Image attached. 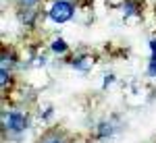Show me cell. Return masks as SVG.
Returning a JSON list of instances; mask_svg holds the SVG:
<instances>
[{
	"instance_id": "6da1fadb",
	"label": "cell",
	"mask_w": 156,
	"mask_h": 143,
	"mask_svg": "<svg viewBox=\"0 0 156 143\" xmlns=\"http://www.w3.org/2000/svg\"><path fill=\"white\" fill-rule=\"evenodd\" d=\"M48 15H50V19H52L54 23H67L73 17V4L69 0H56V2L50 6Z\"/></svg>"
},
{
	"instance_id": "7a4b0ae2",
	"label": "cell",
	"mask_w": 156,
	"mask_h": 143,
	"mask_svg": "<svg viewBox=\"0 0 156 143\" xmlns=\"http://www.w3.org/2000/svg\"><path fill=\"white\" fill-rule=\"evenodd\" d=\"M2 120H4V127H9V129H11V131H15V133L25 131V127H27V118H25L21 112H11V114H4V116H2Z\"/></svg>"
},
{
	"instance_id": "3957f363",
	"label": "cell",
	"mask_w": 156,
	"mask_h": 143,
	"mask_svg": "<svg viewBox=\"0 0 156 143\" xmlns=\"http://www.w3.org/2000/svg\"><path fill=\"white\" fill-rule=\"evenodd\" d=\"M77 69H81V71H87L90 66H92V58L90 56H81V58H77L75 62H73Z\"/></svg>"
},
{
	"instance_id": "277c9868",
	"label": "cell",
	"mask_w": 156,
	"mask_h": 143,
	"mask_svg": "<svg viewBox=\"0 0 156 143\" xmlns=\"http://www.w3.org/2000/svg\"><path fill=\"white\" fill-rule=\"evenodd\" d=\"M52 52H56V54H62V52H67V44H65V39H54L52 42Z\"/></svg>"
},
{
	"instance_id": "5b68a950",
	"label": "cell",
	"mask_w": 156,
	"mask_h": 143,
	"mask_svg": "<svg viewBox=\"0 0 156 143\" xmlns=\"http://www.w3.org/2000/svg\"><path fill=\"white\" fill-rule=\"evenodd\" d=\"M110 133H112L110 124H108V122H100V129H98V137H106V135H110Z\"/></svg>"
},
{
	"instance_id": "8992f818",
	"label": "cell",
	"mask_w": 156,
	"mask_h": 143,
	"mask_svg": "<svg viewBox=\"0 0 156 143\" xmlns=\"http://www.w3.org/2000/svg\"><path fill=\"white\" fill-rule=\"evenodd\" d=\"M123 11H125V15H133V12H135V2H133V0L125 2V4H123Z\"/></svg>"
},
{
	"instance_id": "52a82bcc",
	"label": "cell",
	"mask_w": 156,
	"mask_h": 143,
	"mask_svg": "<svg viewBox=\"0 0 156 143\" xmlns=\"http://www.w3.org/2000/svg\"><path fill=\"white\" fill-rule=\"evenodd\" d=\"M148 75L156 77V60H150V66H148Z\"/></svg>"
},
{
	"instance_id": "ba28073f",
	"label": "cell",
	"mask_w": 156,
	"mask_h": 143,
	"mask_svg": "<svg viewBox=\"0 0 156 143\" xmlns=\"http://www.w3.org/2000/svg\"><path fill=\"white\" fill-rule=\"evenodd\" d=\"M150 48H152V58H150V60H156V39L150 42Z\"/></svg>"
},
{
	"instance_id": "9c48e42d",
	"label": "cell",
	"mask_w": 156,
	"mask_h": 143,
	"mask_svg": "<svg viewBox=\"0 0 156 143\" xmlns=\"http://www.w3.org/2000/svg\"><path fill=\"white\" fill-rule=\"evenodd\" d=\"M19 2H21L23 6H34V4H36L37 0H19Z\"/></svg>"
},
{
	"instance_id": "30bf717a",
	"label": "cell",
	"mask_w": 156,
	"mask_h": 143,
	"mask_svg": "<svg viewBox=\"0 0 156 143\" xmlns=\"http://www.w3.org/2000/svg\"><path fill=\"white\" fill-rule=\"evenodd\" d=\"M46 143H60V141H56V139H50V141H46Z\"/></svg>"
}]
</instances>
